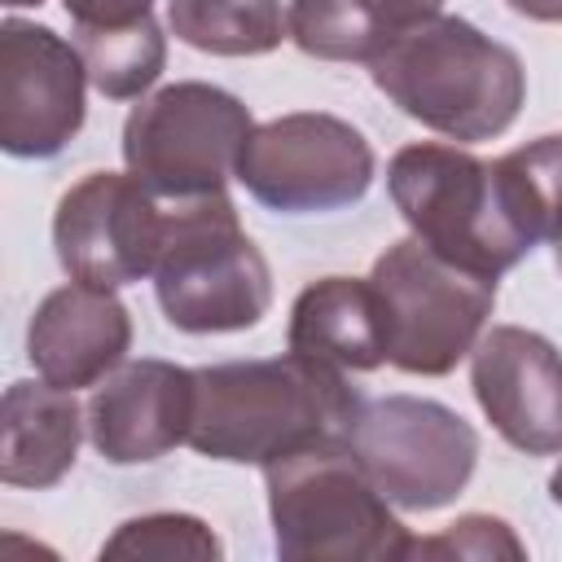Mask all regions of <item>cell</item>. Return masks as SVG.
Masks as SVG:
<instances>
[{
    "mask_svg": "<svg viewBox=\"0 0 562 562\" xmlns=\"http://www.w3.org/2000/svg\"><path fill=\"white\" fill-rule=\"evenodd\" d=\"M342 443L391 505L422 514L457 501L479 461L474 426L448 404L417 395L360 400Z\"/></svg>",
    "mask_w": 562,
    "mask_h": 562,
    "instance_id": "ba28073f",
    "label": "cell"
},
{
    "mask_svg": "<svg viewBox=\"0 0 562 562\" xmlns=\"http://www.w3.org/2000/svg\"><path fill=\"white\" fill-rule=\"evenodd\" d=\"M167 211L136 176L92 171L70 184L53 215V246L70 281L88 285H132L154 272L162 250Z\"/></svg>",
    "mask_w": 562,
    "mask_h": 562,
    "instance_id": "30bf717a",
    "label": "cell"
},
{
    "mask_svg": "<svg viewBox=\"0 0 562 562\" xmlns=\"http://www.w3.org/2000/svg\"><path fill=\"white\" fill-rule=\"evenodd\" d=\"M83 57L57 31L9 18L0 31V145L53 158L83 127Z\"/></svg>",
    "mask_w": 562,
    "mask_h": 562,
    "instance_id": "8fae6325",
    "label": "cell"
},
{
    "mask_svg": "<svg viewBox=\"0 0 562 562\" xmlns=\"http://www.w3.org/2000/svg\"><path fill=\"white\" fill-rule=\"evenodd\" d=\"M470 386L505 443L527 457L562 452V351L544 334L487 329L470 351Z\"/></svg>",
    "mask_w": 562,
    "mask_h": 562,
    "instance_id": "7c38bea8",
    "label": "cell"
},
{
    "mask_svg": "<svg viewBox=\"0 0 562 562\" xmlns=\"http://www.w3.org/2000/svg\"><path fill=\"white\" fill-rule=\"evenodd\" d=\"M417 4H422V9H430V13H439V4H443V0H417Z\"/></svg>",
    "mask_w": 562,
    "mask_h": 562,
    "instance_id": "484cf974",
    "label": "cell"
},
{
    "mask_svg": "<svg viewBox=\"0 0 562 562\" xmlns=\"http://www.w3.org/2000/svg\"><path fill=\"white\" fill-rule=\"evenodd\" d=\"M101 558H220V540L202 518L189 514H145L123 522L105 544Z\"/></svg>",
    "mask_w": 562,
    "mask_h": 562,
    "instance_id": "44dd1931",
    "label": "cell"
},
{
    "mask_svg": "<svg viewBox=\"0 0 562 562\" xmlns=\"http://www.w3.org/2000/svg\"><path fill=\"white\" fill-rule=\"evenodd\" d=\"M193 369L171 360H132L88 400V439L114 465H136L189 443Z\"/></svg>",
    "mask_w": 562,
    "mask_h": 562,
    "instance_id": "4fadbf2b",
    "label": "cell"
},
{
    "mask_svg": "<svg viewBox=\"0 0 562 562\" xmlns=\"http://www.w3.org/2000/svg\"><path fill=\"white\" fill-rule=\"evenodd\" d=\"M553 255H558V268H562V237L553 241Z\"/></svg>",
    "mask_w": 562,
    "mask_h": 562,
    "instance_id": "4316f807",
    "label": "cell"
},
{
    "mask_svg": "<svg viewBox=\"0 0 562 562\" xmlns=\"http://www.w3.org/2000/svg\"><path fill=\"white\" fill-rule=\"evenodd\" d=\"M70 44L83 57L88 83L110 101L140 97L162 75V61H167V35L154 22V13H145L136 22H114V26H79L75 22Z\"/></svg>",
    "mask_w": 562,
    "mask_h": 562,
    "instance_id": "ac0fdd59",
    "label": "cell"
},
{
    "mask_svg": "<svg viewBox=\"0 0 562 562\" xmlns=\"http://www.w3.org/2000/svg\"><path fill=\"white\" fill-rule=\"evenodd\" d=\"M132 347V316L105 285L70 281L53 290L26 329V356L53 386H92L123 364Z\"/></svg>",
    "mask_w": 562,
    "mask_h": 562,
    "instance_id": "5bb4252c",
    "label": "cell"
},
{
    "mask_svg": "<svg viewBox=\"0 0 562 562\" xmlns=\"http://www.w3.org/2000/svg\"><path fill=\"white\" fill-rule=\"evenodd\" d=\"M386 189L413 237L470 272L501 277L531 250L501 206L492 162L470 149L439 140L404 145L386 167Z\"/></svg>",
    "mask_w": 562,
    "mask_h": 562,
    "instance_id": "5b68a950",
    "label": "cell"
},
{
    "mask_svg": "<svg viewBox=\"0 0 562 562\" xmlns=\"http://www.w3.org/2000/svg\"><path fill=\"white\" fill-rule=\"evenodd\" d=\"M505 4L531 22H562V0H505Z\"/></svg>",
    "mask_w": 562,
    "mask_h": 562,
    "instance_id": "cb8c5ba5",
    "label": "cell"
},
{
    "mask_svg": "<svg viewBox=\"0 0 562 562\" xmlns=\"http://www.w3.org/2000/svg\"><path fill=\"white\" fill-rule=\"evenodd\" d=\"M61 4L79 26H114L154 13V0H61Z\"/></svg>",
    "mask_w": 562,
    "mask_h": 562,
    "instance_id": "603a6c76",
    "label": "cell"
},
{
    "mask_svg": "<svg viewBox=\"0 0 562 562\" xmlns=\"http://www.w3.org/2000/svg\"><path fill=\"white\" fill-rule=\"evenodd\" d=\"M549 496H553V501L562 505V465H558V470L549 474Z\"/></svg>",
    "mask_w": 562,
    "mask_h": 562,
    "instance_id": "d4e9b609",
    "label": "cell"
},
{
    "mask_svg": "<svg viewBox=\"0 0 562 562\" xmlns=\"http://www.w3.org/2000/svg\"><path fill=\"white\" fill-rule=\"evenodd\" d=\"M509 224L536 246L562 237V136H540L492 162Z\"/></svg>",
    "mask_w": 562,
    "mask_h": 562,
    "instance_id": "ffe728a7",
    "label": "cell"
},
{
    "mask_svg": "<svg viewBox=\"0 0 562 562\" xmlns=\"http://www.w3.org/2000/svg\"><path fill=\"white\" fill-rule=\"evenodd\" d=\"M250 132V110L233 92L184 79L132 105L123 123V158L154 198H206L220 193L228 176H237Z\"/></svg>",
    "mask_w": 562,
    "mask_h": 562,
    "instance_id": "52a82bcc",
    "label": "cell"
},
{
    "mask_svg": "<svg viewBox=\"0 0 562 562\" xmlns=\"http://www.w3.org/2000/svg\"><path fill=\"white\" fill-rule=\"evenodd\" d=\"M417 0H290V40L321 61H373L417 18Z\"/></svg>",
    "mask_w": 562,
    "mask_h": 562,
    "instance_id": "e0dca14e",
    "label": "cell"
},
{
    "mask_svg": "<svg viewBox=\"0 0 562 562\" xmlns=\"http://www.w3.org/2000/svg\"><path fill=\"white\" fill-rule=\"evenodd\" d=\"M369 281L386 312V360L422 378L452 373L496 303V277L470 272L417 237L386 246Z\"/></svg>",
    "mask_w": 562,
    "mask_h": 562,
    "instance_id": "8992f818",
    "label": "cell"
},
{
    "mask_svg": "<svg viewBox=\"0 0 562 562\" xmlns=\"http://www.w3.org/2000/svg\"><path fill=\"white\" fill-rule=\"evenodd\" d=\"M522 540L487 514H465L430 540H413L408 558H522Z\"/></svg>",
    "mask_w": 562,
    "mask_h": 562,
    "instance_id": "7402d4cb",
    "label": "cell"
},
{
    "mask_svg": "<svg viewBox=\"0 0 562 562\" xmlns=\"http://www.w3.org/2000/svg\"><path fill=\"white\" fill-rule=\"evenodd\" d=\"M290 351L369 373L386 360V312L373 281L321 277L290 307Z\"/></svg>",
    "mask_w": 562,
    "mask_h": 562,
    "instance_id": "9a60e30c",
    "label": "cell"
},
{
    "mask_svg": "<svg viewBox=\"0 0 562 562\" xmlns=\"http://www.w3.org/2000/svg\"><path fill=\"white\" fill-rule=\"evenodd\" d=\"M369 75L408 119L452 140L501 136L527 97L518 53L448 13L417 18L369 61Z\"/></svg>",
    "mask_w": 562,
    "mask_h": 562,
    "instance_id": "7a4b0ae2",
    "label": "cell"
},
{
    "mask_svg": "<svg viewBox=\"0 0 562 562\" xmlns=\"http://www.w3.org/2000/svg\"><path fill=\"white\" fill-rule=\"evenodd\" d=\"M237 180L272 211H338L369 193L373 149L347 119L299 110L268 119L246 136Z\"/></svg>",
    "mask_w": 562,
    "mask_h": 562,
    "instance_id": "9c48e42d",
    "label": "cell"
},
{
    "mask_svg": "<svg viewBox=\"0 0 562 562\" xmlns=\"http://www.w3.org/2000/svg\"><path fill=\"white\" fill-rule=\"evenodd\" d=\"M154 290L167 321L184 334L250 329L272 303V272L237 224L228 193L171 202Z\"/></svg>",
    "mask_w": 562,
    "mask_h": 562,
    "instance_id": "277c9868",
    "label": "cell"
},
{
    "mask_svg": "<svg viewBox=\"0 0 562 562\" xmlns=\"http://www.w3.org/2000/svg\"><path fill=\"white\" fill-rule=\"evenodd\" d=\"M79 404L75 391L44 382H13L4 391V448L0 479L9 487H53L79 452Z\"/></svg>",
    "mask_w": 562,
    "mask_h": 562,
    "instance_id": "2e32d148",
    "label": "cell"
},
{
    "mask_svg": "<svg viewBox=\"0 0 562 562\" xmlns=\"http://www.w3.org/2000/svg\"><path fill=\"white\" fill-rule=\"evenodd\" d=\"M356 404L360 395L342 382V369L303 351L193 369L189 448L211 461L268 465L303 443L342 435Z\"/></svg>",
    "mask_w": 562,
    "mask_h": 562,
    "instance_id": "6da1fadb",
    "label": "cell"
},
{
    "mask_svg": "<svg viewBox=\"0 0 562 562\" xmlns=\"http://www.w3.org/2000/svg\"><path fill=\"white\" fill-rule=\"evenodd\" d=\"M277 553L285 562L408 558V531L386 509L342 435L303 443L263 465Z\"/></svg>",
    "mask_w": 562,
    "mask_h": 562,
    "instance_id": "3957f363",
    "label": "cell"
},
{
    "mask_svg": "<svg viewBox=\"0 0 562 562\" xmlns=\"http://www.w3.org/2000/svg\"><path fill=\"white\" fill-rule=\"evenodd\" d=\"M176 40L215 57H259L285 40L277 0H167Z\"/></svg>",
    "mask_w": 562,
    "mask_h": 562,
    "instance_id": "d6986e66",
    "label": "cell"
},
{
    "mask_svg": "<svg viewBox=\"0 0 562 562\" xmlns=\"http://www.w3.org/2000/svg\"><path fill=\"white\" fill-rule=\"evenodd\" d=\"M4 4H40V0H4Z\"/></svg>",
    "mask_w": 562,
    "mask_h": 562,
    "instance_id": "83f0119b",
    "label": "cell"
}]
</instances>
